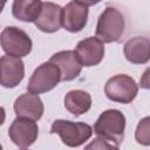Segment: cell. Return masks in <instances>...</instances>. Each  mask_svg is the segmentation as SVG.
Here are the masks:
<instances>
[{"mask_svg": "<svg viewBox=\"0 0 150 150\" xmlns=\"http://www.w3.org/2000/svg\"><path fill=\"white\" fill-rule=\"evenodd\" d=\"M125 116L118 109L104 110L94 124V132L97 137L110 141L114 144H121L124 139Z\"/></svg>", "mask_w": 150, "mask_h": 150, "instance_id": "6da1fadb", "label": "cell"}, {"mask_svg": "<svg viewBox=\"0 0 150 150\" xmlns=\"http://www.w3.org/2000/svg\"><path fill=\"white\" fill-rule=\"evenodd\" d=\"M125 28L123 14L115 7L108 6L98 16L96 25V38L103 43L118 41Z\"/></svg>", "mask_w": 150, "mask_h": 150, "instance_id": "7a4b0ae2", "label": "cell"}, {"mask_svg": "<svg viewBox=\"0 0 150 150\" xmlns=\"http://www.w3.org/2000/svg\"><path fill=\"white\" fill-rule=\"evenodd\" d=\"M93 132V128L89 124L68 120H55L50 127V134H57L62 143L69 148L82 145L91 137Z\"/></svg>", "mask_w": 150, "mask_h": 150, "instance_id": "3957f363", "label": "cell"}, {"mask_svg": "<svg viewBox=\"0 0 150 150\" xmlns=\"http://www.w3.org/2000/svg\"><path fill=\"white\" fill-rule=\"evenodd\" d=\"M60 81H62L60 68L55 63L47 61L38 66L33 71L27 84V90L35 95L43 94L54 89Z\"/></svg>", "mask_w": 150, "mask_h": 150, "instance_id": "277c9868", "label": "cell"}, {"mask_svg": "<svg viewBox=\"0 0 150 150\" xmlns=\"http://www.w3.org/2000/svg\"><path fill=\"white\" fill-rule=\"evenodd\" d=\"M0 42L6 55L19 59L27 56L32 52L33 47L29 35L16 26H8L4 28L0 35Z\"/></svg>", "mask_w": 150, "mask_h": 150, "instance_id": "5b68a950", "label": "cell"}, {"mask_svg": "<svg viewBox=\"0 0 150 150\" xmlns=\"http://www.w3.org/2000/svg\"><path fill=\"white\" fill-rule=\"evenodd\" d=\"M138 93V84L136 81L127 74H117L110 77L104 86L105 96L117 103L128 104L131 103Z\"/></svg>", "mask_w": 150, "mask_h": 150, "instance_id": "8992f818", "label": "cell"}, {"mask_svg": "<svg viewBox=\"0 0 150 150\" xmlns=\"http://www.w3.org/2000/svg\"><path fill=\"white\" fill-rule=\"evenodd\" d=\"M8 136L16 146L26 149L38 139L39 127L34 120L16 117L8 128Z\"/></svg>", "mask_w": 150, "mask_h": 150, "instance_id": "52a82bcc", "label": "cell"}, {"mask_svg": "<svg viewBox=\"0 0 150 150\" xmlns=\"http://www.w3.org/2000/svg\"><path fill=\"white\" fill-rule=\"evenodd\" d=\"M90 5H93V2H68L62 9V27L70 33L81 32L87 25Z\"/></svg>", "mask_w": 150, "mask_h": 150, "instance_id": "ba28073f", "label": "cell"}, {"mask_svg": "<svg viewBox=\"0 0 150 150\" xmlns=\"http://www.w3.org/2000/svg\"><path fill=\"white\" fill-rule=\"evenodd\" d=\"M74 53L82 67H94L104 57V43L96 36H89L79 41Z\"/></svg>", "mask_w": 150, "mask_h": 150, "instance_id": "9c48e42d", "label": "cell"}, {"mask_svg": "<svg viewBox=\"0 0 150 150\" xmlns=\"http://www.w3.org/2000/svg\"><path fill=\"white\" fill-rule=\"evenodd\" d=\"M0 83L5 88L16 87L25 77V64L21 59L4 55L0 59Z\"/></svg>", "mask_w": 150, "mask_h": 150, "instance_id": "30bf717a", "label": "cell"}, {"mask_svg": "<svg viewBox=\"0 0 150 150\" xmlns=\"http://www.w3.org/2000/svg\"><path fill=\"white\" fill-rule=\"evenodd\" d=\"M16 117H27L34 121H38L43 115V102L39 95L35 94H22L20 95L13 105Z\"/></svg>", "mask_w": 150, "mask_h": 150, "instance_id": "8fae6325", "label": "cell"}, {"mask_svg": "<svg viewBox=\"0 0 150 150\" xmlns=\"http://www.w3.org/2000/svg\"><path fill=\"white\" fill-rule=\"evenodd\" d=\"M62 7L57 4L45 1L39 19L35 21L38 29L45 33H55L62 26Z\"/></svg>", "mask_w": 150, "mask_h": 150, "instance_id": "7c38bea8", "label": "cell"}, {"mask_svg": "<svg viewBox=\"0 0 150 150\" xmlns=\"http://www.w3.org/2000/svg\"><path fill=\"white\" fill-rule=\"evenodd\" d=\"M50 62L55 63L61 70L62 81H71L76 79L82 69L81 63L79 62L74 50H61L52 55L49 59Z\"/></svg>", "mask_w": 150, "mask_h": 150, "instance_id": "4fadbf2b", "label": "cell"}, {"mask_svg": "<svg viewBox=\"0 0 150 150\" xmlns=\"http://www.w3.org/2000/svg\"><path fill=\"white\" fill-rule=\"evenodd\" d=\"M125 59L132 64H144L150 60V39L135 36L129 39L123 46Z\"/></svg>", "mask_w": 150, "mask_h": 150, "instance_id": "5bb4252c", "label": "cell"}, {"mask_svg": "<svg viewBox=\"0 0 150 150\" xmlns=\"http://www.w3.org/2000/svg\"><path fill=\"white\" fill-rule=\"evenodd\" d=\"M42 9L40 0H15L12 4V14L23 22H34L39 19Z\"/></svg>", "mask_w": 150, "mask_h": 150, "instance_id": "9a60e30c", "label": "cell"}, {"mask_svg": "<svg viewBox=\"0 0 150 150\" xmlns=\"http://www.w3.org/2000/svg\"><path fill=\"white\" fill-rule=\"evenodd\" d=\"M64 108L74 116L86 114L91 108V96L81 89L70 90L64 96Z\"/></svg>", "mask_w": 150, "mask_h": 150, "instance_id": "2e32d148", "label": "cell"}, {"mask_svg": "<svg viewBox=\"0 0 150 150\" xmlns=\"http://www.w3.org/2000/svg\"><path fill=\"white\" fill-rule=\"evenodd\" d=\"M135 139L138 144L150 146V116L143 117L135 130Z\"/></svg>", "mask_w": 150, "mask_h": 150, "instance_id": "e0dca14e", "label": "cell"}, {"mask_svg": "<svg viewBox=\"0 0 150 150\" xmlns=\"http://www.w3.org/2000/svg\"><path fill=\"white\" fill-rule=\"evenodd\" d=\"M83 150H120V148L117 144L109 143V141L107 139L96 137L89 144H87Z\"/></svg>", "mask_w": 150, "mask_h": 150, "instance_id": "ac0fdd59", "label": "cell"}, {"mask_svg": "<svg viewBox=\"0 0 150 150\" xmlns=\"http://www.w3.org/2000/svg\"><path fill=\"white\" fill-rule=\"evenodd\" d=\"M138 86H139L141 88H143V89H150V67H148V68L143 71Z\"/></svg>", "mask_w": 150, "mask_h": 150, "instance_id": "d6986e66", "label": "cell"}, {"mask_svg": "<svg viewBox=\"0 0 150 150\" xmlns=\"http://www.w3.org/2000/svg\"><path fill=\"white\" fill-rule=\"evenodd\" d=\"M21 150H28V149H21Z\"/></svg>", "mask_w": 150, "mask_h": 150, "instance_id": "ffe728a7", "label": "cell"}]
</instances>
